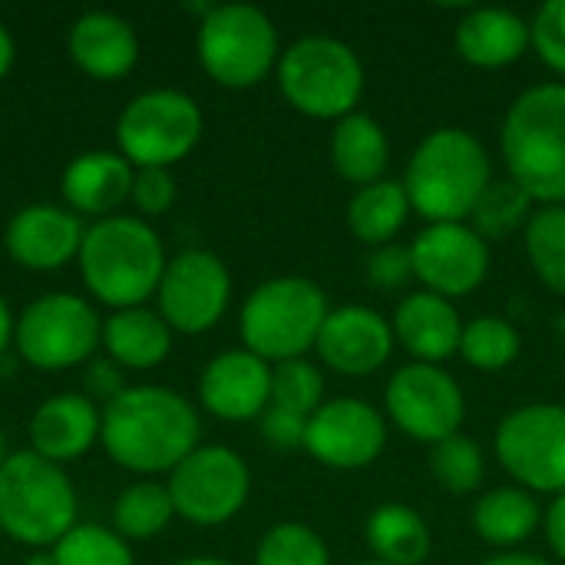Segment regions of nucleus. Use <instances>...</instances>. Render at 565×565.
Here are the masks:
<instances>
[{"mask_svg":"<svg viewBox=\"0 0 565 565\" xmlns=\"http://www.w3.org/2000/svg\"><path fill=\"white\" fill-rule=\"evenodd\" d=\"M454 46L460 60H467L477 70H503L513 66L533 46V30L513 10L473 7L457 23Z\"/></svg>","mask_w":565,"mask_h":565,"instance_id":"412c9836","label":"nucleus"},{"mask_svg":"<svg viewBox=\"0 0 565 565\" xmlns=\"http://www.w3.org/2000/svg\"><path fill=\"white\" fill-rule=\"evenodd\" d=\"M70 56L93 79H119L136 66L139 43L132 26L116 13H86L70 30Z\"/></svg>","mask_w":565,"mask_h":565,"instance_id":"5701e85b","label":"nucleus"},{"mask_svg":"<svg viewBox=\"0 0 565 565\" xmlns=\"http://www.w3.org/2000/svg\"><path fill=\"white\" fill-rule=\"evenodd\" d=\"M199 414L169 387H126L103 411L106 454L136 473L175 470L199 450Z\"/></svg>","mask_w":565,"mask_h":565,"instance_id":"f257e3e1","label":"nucleus"},{"mask_svg":"<svg viewBox=\"0 0 565 565\" xmlns=\"http://www.w3.org/2000/svg\"><path fill=\"white\" fill-rule=\"evenodd\" d=\"M414 278L440 298L473 295L490 275V245L467 222L427 225L414 245Z\"/></svg>","mask_w":565,"mask_h":565,"instance_id":"2eb2a0df","label":"nucleus"},{"mask_svg":"<svg viewBox=\"0 0 565 565\" xmlns=\"http://www.w3.org/2000/svg\"><path fill=\"white\" fill-rule=\"evenodd\" d=\"M510 179L540 205H565V83H540L513 99L500 126Z\"/></svg>","mask_w":565,"mask_h":565,"instance_id":"7ed1b4c3","label":"nucleus"},{"mask_svg":"<svg viewBox=\"0 0 565 565\" xmlns=\"http://www.w3.org/2000/svg\"><path fill=\"white\" fill-rule=\"evenodd\" d=\"M132 166L116 152H86L63 172V195L83 215H106L132 195Z\"/></svg>","mask_w":565,"mask_h":565,"instance_id":"b1692460","label":"nucleus"},{"mask_svg":"<svg viewBox=\"0 0 565 565\" xmlns=\"http://www.w3.org/2000/svg\"><path fill=\"white\" fill-rule=\"evenodd\" d=\"M526 255L536 278L565 298V205H540L526 225Z\"/></svg>","mask_w":565,"mask_h":565,"instance_id":"c756f323","label":"nucleus"},{"mask_svg":"<svg viewBox=\"0 0 565 565\" xmlns=\"http://www.w3.org/2000/svg\"><path fill=\"white\" fill-rule=\"evenodd\" d=\"M53 565H132V553L122 536L103 526H73L53 546Z\"/></svg>","mask_w":565,"mask_h":565,"instance_id":"e433bc0d","label":"nucleus"},{"mask_svg":"<svg viewBox=\"0 0 565 565\" xmlns=\"http://www.w3.org/2000/svg\"><path fill=\"white\" fill-rule=\"evenodd\" d=\"M331 315L324 291L308 278H271L258 285L242 308V341L262 361H295L318 344Z\"/></svg>","mask_w":565,"mask_h":565,"instance_id":"423d86ee","label":"nucleus"},{"mask_svg":"<svg viewBox=\"0 0 565 565\" xmlns=\"http://www.w3.org/2000/svg\"><path fill=\"white\" fill-rule=\"evenodd\" d=\"M540 526V503L523 487H497L473 507V530L497 550L526 543Z\"/></svg>","mask_w":565,"mask_h":565,"instance_id":"cd10ccee","label":"nucleus"},{"mask_svg":"<svg viewBox=\"0 0 565 565\" xmlns=\"http://www.w3.org/2000/svg\"><path fill=\"white\" fill-rule=\"evenodd\" d=\"M202 70L228 89H248L268 76L278 60V30L271 17L252 3L212 7L199 23Z\"/></svg>","mask_w":565,"mask_h":565,"instance_id":"6e6552de","label":"nucleus"},{"mask_svg":"<svg viewBox=\"0 0 565 565\" xmlns=\"http://www.w3.org/2000/svg\"><path fill=\"white\" fill-rule=\"evenodd\" d=\"M384 407L401 434L430 447L460 434V424L467 417V397L454 374L437 364L417 361L394 371L384 391Z\"/></svg>","mask_w":565,"mask_h":565,"instance_id":"f8f14e48","label":"nucleus"},{"mask_svg":"<svg viewBox=\"0 0 565 565\" xmlns=\"http://www.w3.org/2000/svg\"><path fill=\"white\" fill-rule=\"evenodd\" d=\"M321 404H324V377L311 361L295 358V361H281L271 371V407L311 417Z\"/></svg>","mask_w":565,"mask_h":565,"instance_id":"c9c22d12","label":"nucleus"},{"mask_svg":"<svg viewBox=\"0 0 565 565\" xmlns=\"http://www.w3.org/2000/svg\"><path fill=\"white\" fill-rule=\"evenodd\" d=\"M99 427H103V417L89 397H79V394L50 397L46 404H40V411L30 420L33 454L53 463L76 460L96 444Z\"/></svg>","mask_w":565,"mask_h":565,"instance_id":"4be33fe9","label":"nucleus"},{"mask_svg":"<svg viewBox=\"0 0 565 565\" xmlns=\"http://www.w3.org/2000/svg\"><path fill=\"white\" fill-rule=\"evenodd\" d=\"M480 565H550L543 556H533V553H516V550H510V553H500V556H490L487 563Z\"/></svg>","mask_w":565,"mask_h":565,"instance_id":"c03bdc74","label":"nucleus"},{"mask_svg":"<svg viewBox=\"0 0 565 565\" xmlns=\"http://www.w3.org/2000/svg\"><path fill=\"white\" fill-rule=\"evenodd\" d=\"M523 338L513 328V321L500 315H483L463 324L460 338V358L477 371H503L520 358Z\"/></svg>","mask_w":565,"mask_h":565,"instance_id":"2f4dec72","label":"nucleus"},{"mask_svg":"<svg viewBox=\"0 0 565 565\" xmlns=\"http://www.w3.org/2000/svg\"><path fill=\"white\" fill-rule=\"evenodd\" d=\"M79 268L86 288L119 311L146 301L166 271V255L156 232L129 215H106L79 245Z\"/></svg>","mask_w":565,"mask_h":565,"instance_id":"20e7f679","label":"nucleus"},{"mask_svg":"<svg viewBox=\"0 0 565 565\" xmlns=\"http://www.w3.org/2000/svg\"><path fill=\"white\" fill-rule=\"evenodd\" d=\"M430 473L444 490H450L457 497L480 490V483H483L480 444L470 440L467 434H454V437L434 444L430 447Z\"/></svg>","mask_w":565,"mask_h":565,"instance_id":"72a5a7b5","label":"nucleus"},{"mask_svg":"<svg viewBox=\"0 0 565 565\" xmlns=\"http://www.w3.org/2000/svg\"><path fill=\"white\" fill-rule=\"evenodd\" d=\"M394 328L367 305L334 308L318 334V358L344 377H371L391 361Z\"/></svg>","mask_w":565,"mask_h":565,"instance_id":"f3484780","label":"nucleus"},{"mask_svg":"<svg viewBox=\"0 0 565 565\" xmlns=\"http://www.w3.org/2000/svg\"><path fill=\"white\" fill-rule=\"evenodd\" d=\"M89 391H93L96 397H106V404L116 401V397L126 391V387H122V377H119V371H116L113 361H96V364L89 367Z\"/></svg>","mask_w":565,"mask_h":565,"instance_id":"79ce46f5","label":"nucleus"},{"mask_svg":"<svg viewBox=\"0 0 565 565\" xmlns=\"http://www.w3.org/2000/svg\"><path fill=\"white\" fill-rule=\"evenodd\" d=\"M387 444V420L377 407L358 397L324 401L305 430V450L331 470H364Z\"/></svg>","mask_w":565,"mask_h":565,"instance_id":"dca6fc26","label":"nucleus"},{"mask_svg":"<svg viewBox=\"0 0 565 565\" xmlns=\"http://www.w3.org/2000/svg\"><path fill=\"white\" fill-rule=\"evenodd\" d=\"M202 136V109L179 89H152L136 96L116 126L122 159L139 169H169L185 159Z\"/></svg>","mask_w":565,"mask_h":565,"instance_id":"1a4fd4ad","label":"nucleus"},{"mask_svg":"<svg viewBox=\"0 0 565 565\" xmlns=\"http://www.w3.org/2000/svg\"><path fill=\"white\" fill-rule=\"evenodd\" d=\"M407 212H414V209H411L404 182L377 179L371 185H361L351 195V202H348V228L364 245L381 248V245H391V238L404 228Z\"/></svg>","mask_w":565,"mask_h":565,"instance_id":"c85d7f7f","label":"nucleus"},{"mask_svg":"<svg viewBox=\"0 0 565 565\" xmlns=\"http://www.w3.org/2000/svg\"><path fill=\"white\" fill-rule=\"evenodd\" d=\"M533 46L540 53V60L565 76V0H550L536 10L533 23Z\"/></svg>","mask_w":565,"mask_h":565,"instance_id":"4c0bfd02","label":"nucleus"},{"mask_svg":"<svg viewBox=\"0 0 565 565\" xmlns=\"http://www.w3.org/2000/svg\"><path fill=\"white\" fill-rule=\"evenodd\" d=\"M503 470L530 493H565V407L526 404L507 414L493 437Z\"/></svg>","mask_w":565,"mask_h":565,"instance_id":"9d476101","label":"nucleus"},{"mask_svg":"<svg viewBox=\"0 0 565 565\" xmlns=\"http://www.w3.org/2000/svg\"><path fill=\"white\" fill-rule=\"evenodd\" d=\"M10 63H13V40H10V33H7V26L0 23V79L7 76V70H10Z\"/></svg>","mask_w":565,"mask_h":565,"instance_id":"a18cd8bd","label":"nucleus"},{"mask_svg":"<svg viewBox=\"0 0 565 565\" xmlns=\"http://www.w3.org/2000/svg\"><path fill=\"white\" fill-rule=\"evenodd\" d=\"M255 565H331V553L311 526L278 523L262 536Z\"/></svg>","mask_w":565,"mask_h":565,"instance_id":"f704fd0d","label":"nucleus"},{"mask_svg":"<svg viewBox=\"0 0 565 565\" xmlns=\"http://www.w3.org/2000/svg\"><path fill=\"white\" fill-rule=\"evenodd\" d=\"M361 565H384V563H377V559H374V563H361Z\"/></svg>","mask_w":565,"mask_h":565,"instance_id":"3c124183","label":"nucleus"},{"mask_svg":"<svg viewBox=\"0 0 565 565\" xmlns=\"http://www.w3.org/2000/svg\"><path fill=\"white\" fill-rule=\"evenodd\" d=\"M374 559L384 565H420L430 556L434 536L424 516L404 503H384L367 516L364 526Z\"/></svg>","mask_w":565,"mask_h":565,"instance_id":"a878e982","label":"nucleus"},{"mask_svg":"<svg viewBox=\"0 0 565 565\" xmlns=\"http://www.w3.org/2000/svg\"><path fill=\"white\" fill-rule=\"evenodd\" d=\"M533 195L516 185L513 179H497L487 185V192L480 195L470 222H473V232L483 238V242H493V238H507L513 228H526L530 218H533Z\"/></svg>","mask_w":565,"mask_h":565,"instance_id":"7c9ffc66","label":"nucleus"},{"mask_svg":"<svg viewBox=\"0 0 565 565\" xmlns=\"http://www.w3.org/2000/svg\"><path fill=\"white\" fill-rule=\"evenodd\" d=\"M367 281L377 291H401L414 281V258L407 245H381L367 258Z\"/></svg>","mask_w":565,"mask_h":565,"instance_id":"58836bf2","label":"nucleus"},{"mask_svg":"<svg viewBox=\"0 0 565 565\" xmlns=\"http://www.w3.org/2000/svg\"><path fill=\"white\" fill-rule=\"evenodd\" d=\"M490 182L493 169L483 142L460 126H444L427 132L414 149L404 189L411 209L430 225H440L470 218Z\"/></svg>","mask_w":565,"mask_h":565,"instance_id":"f03ea898","label":"nucleus"},{"mask_svg":"<svg viewBox=\"0 0 565 565\" xmlns=\"http://www.w3.org/2000/svg\"><path fill=\"white\" fill-rule=\"evenodd\" d=\"M132 199L146 215H162L175 202V182L169 169H139L132 179Z\"/></svg>","mask_w":565,"mask_h":565,"instance_id":"ea45409f","label":"nucleus"},{"mask_svg":"<svg viewBox=\"0 0 565 565\" xmlns=\"http://www.w3.org/2000/svg\"><path fill=\"white\" fill-rule=\"evenodd\" d=\"M26 565H53V556H33Z\"/></svg>","mask_w":565,"mask_h":565,"instance_id":"09e8293b","label":"nucleus"},{"mask_svg":"<svg viewBox=\"0 0 565 565\" xmlns=\"http://www.w3.org/2000/svg\"><path fill=\"white\" fill-rule=\"evenodd\" d=\"M394 341L417 358V364H444L460 354L463 324L454 301L434 291H411L394 311Z\"/></svg>","mask_w":565,"mask_h":565,"instance_id":"aec40b11","label":"nucleus"},{"mask_svg":"<svg viewBox=\"0 0 565 565\" xmlns=\"http://www.w3.org/2000/svg\"><path fill=\"white\" fill-rule=\"evenodd\" d=\"M159 315L182 334H202L218 324L232 298V278L218 255L189 248L166 262L159 281Z\"/></svg>","mask_w":565,"mask_h":565,"instance_id":"4468645a","label":"nucleus"},{"mask_svg":"<svg viewBox=\"0 0 565 565\" xmlns=\"http://www.w3.org/2000/svg\"><path fill=\"white\" fill-rule=\"evenodd\" d=\"M199 397L218 420H252L271 404V367L252 351H225L209 361Z\"/></svg>","mask_w":565,"mask_h":565,"instance_id":"a211bd4d","label":"nucleus"},{"mask_svg":"<svg viewBox=\"0 0 565 565\" xmlns=\"http://www.w3.org/2000/svg\"><path fill=\"white\" fill-rule=\"evenodd\" d=\"M543 526H546V540H550V550L565 563V493L553 497L546 516H543Z\"/></svg>","mask_w":565,"mask_h":565,"instance_id":"37998d69","label":"nucleus"},{"mask_svg":"<svg viewBox=\"0 0 565 565\" xmlns=\"http://www.w3.org/2000/svg\"><path fill=\"white\" fill-rule=\"evenodd\" d=\"M76 526V493L60 463L23 450L0 467V530L26 546H56Z\"/></svg>","mask_w":565,"mask_h":565,"instance_id":"39448f33","label":"nucleus"},{"mask_svg":"<svg viewBox=\"0 0 565 565\" xmlns=\"http://www.w3.org/2000/svg\"><path fill=\"white\" fill-rule=\"evenodd\" d=\"M175 565H232V563H222V559H209V556H199V559H185V563H175Z\"/></svg>","mask_w":565,"mask_h":565,"instance_id":"de8ad7c7","label":"nucleus"},{"mask_svg":"<svg viewBox=\"0 0 565 565\" xmlns=\"http://www.w3.org/2000/svg\"><path fill=\"white\" fill-rule=\"evenodd\" d=\"M103 324L96 311L76 295L36 298L13 328L17 351L40 371H63L93 354Z\"/></svg>","mask_w":565,"mask_h":565,"instance_id":"9b49d317","label":"nucleus"},{"mask_svg":"<svg viewBox=\"0 0 565 565\" xmlns=\"http://www.w3.org/2000/svg\"><path fill=\"white\" fill-rule=\"evenodd\" d=\"M285 99L311 119H344L364 96V63L344 40L301 36L278 56Z\"/></svg>","mask_w":565,"mask_h":565,"instance_id":"0eeeda50","label":"nucleus"},{"mask_svg":"<svg viewBox=\"0 0 565 565\" xmlns=\"http://www.w3.org/2000/svg\"><path fill=\"white\" fill-rule=\"evenodd\" d=\"M252 477L245 460L228 447L192 450L169 477V497L182 520L195 526L228 523L248 500Z\"/></svg>","mask_w":565,"mask_h":565,"instance_id":"ddd939ff","label":"nucleus"},{"mask_svg":"<svg viewBox=\"0 0 565 565\" xmlns=\"http://www.w3.org/2000/svg\"><path fill=\"white\" fill-rule=\"evenodd\" d=\"M83 235L76 215L56 205H26L7 225V252L23 268L53 271L79 255Z\"/></svg>","mask_w":565,"mask_h":565,"instance_id":"6ab92c4d","label":"nucleus"},{"mask_svg":"<svg viewBox=\"0 0 565 565\" xmlns=\"http://www.w3.org/2000/svg\"><path fill=\"white\" fill-rule=\"evenodd\" d=\"M172 516H175V507H172L169 487H159V483H136L122 490L113 510V523L119 536H129V540L159 536Z\"/></svg>","mask_w":565,"mask_h":565,"instance_id":"473e14b6","label":"nucleus"},{"mask_svg":"<svg viewBox=\"0 0 565 565\" xmlns=\"http://www.w3.org/2000/svg\"><path fill=\"white\" fill-rule=\"evenodd\" d=\"M331 162L341 179L354 185H371L384 179L391 162V142L384 126L367 113H351L338 119L331 132Z\"/></svg>","mask_w":565,"mask_h":565,"instance_id":"393cba45","label":"nucleus"},{"mask_svg":"<svg viewBox=\"0 0 565 565\" xmlns=\"http://www.w3.org/2000/svg\"><path fill=\"white\" fill-rule=\"evenodd\" d=\"M305 430H308V417L271 407L262 414V437L275 447V450H298L305 447Z\"/></svg>","mask_w":565,"mask_h":565,"instance_id":"a19ab883","label":"nucleus"},{"mask_svg":"<svg viewBox=\"0 0 565 565\" xmlns=\"http://www.w3.org/2000/svg\"><path fill=\"white\" fill-rule=\"evenodd\" d=\"M10 334H13V318H10V311H7V305L0 298V354H3V348L10 341Z\"/></svg>","mask_w":565,"mask_h":565,"instance_id":"49530a36","label":"nucleus"},{"mask_svg":"<svg viewBox=\"0 0 565 565\" xmlns=\"http://www.w3.org/2000/svg\"><path fill=\"white\" fill-rule=\"evenodd\" d=\"M103 344L116 364L146 371L166 361L172 348V334L162 315H152L146 308H126L103 324Z\"/></svg>","mask_w":565,"mask_h":565,"instance_id":"bb28decb","label":"nucleus"},{"mask_svg":"<svg viewBox=\"0 0 565 565\" xmlns=\"http://www.w3.org/2000/svg\"><path fill=\"white\" fill-rule=\"evenodd\" d=\"M7 463V440H3V434H0V467Z\"/></svg>","mask_w":565,"mask_h":565,"instance_id":"8fccbe9b","label":"nucleus"}]
</instances>
